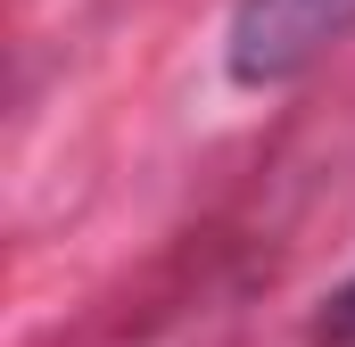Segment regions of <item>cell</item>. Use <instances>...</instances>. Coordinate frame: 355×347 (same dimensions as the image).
Instances as JSON below:
<instances>
[{"label": "cell", "mask_w": 355, "mask_h": 347, "mask_svg": "<svg viewBox=\"0 0 355 347\" xmlns=\"http://www.w3.org/2000/svg\"><path fill=\"white\" fill-rule=\"evenodd\" d=\"M355 33V0H232V83L265 91V83H297L314 58H331Z\"/></svg>", "instance_id": "1"}, {"label": "cell", "mask_w": 355, "mask_h": 347, "mask_svg": "<svg viewBox=\"0 0 355 347\" xmlns=\"http://www.w3.org/2000/svg\"><path fill=\"white\" fill-rule=\"evenodd\" d=\"M322 339H331V347H355V281L331 298V314H322Z\"/></svg>", "instance_id": "2"}]
</instances>
